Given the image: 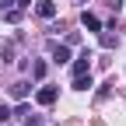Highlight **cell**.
I'll list each match as a JSON object with an SVG mask.
<instances>
[{
  "mask_svg": "<svg viewBox=\"0 0 126 126\" xmlns=\"http://www.w3.org/2000/svg\"><path fill=\"white\" fill-rule=\"evenodd\" d=\"M56 98H60V91H56L53 84H42V88L35 91V102H39V105H53Z\"/></svg>",
  "mask_w": 126,
  "mask_h": 126,
  "instance_id": "obj_1",
  "label": "cell"
},
{
  "mask_svg": "<svg viewBox=\"0 0 126 126\" xmlns=\"http://www.w3.org/2000/svg\"><path fill=\"white\" fill-rule=\"evenodd\" d=\"M35 14L42 21H53L56 18V4H53V0H35Z\"/></svg>",
  "mask_w": 126,
  "mask_h": 126,
  "instance_id": "obj_2",
  "label": "cell"
},
{
  "mask_svg": "<svg viewBox=\"0 0 126 126\" xmlns=\"http://www.w3.org/2000/svg\"><path fill=\"white\" fill-rule=\"evenodd\" d=\"M49 53H53V63H67L70 60V46L67 42H49Z\"/></svg>",
  "mask_w": 126,
  "mask_h": 126,
  "instance_id": "obj_3",
  "label": "cell"
},
{
  "mask_svg": "<svg viewBox=\"0 0 126 126\" xmlns=\"http://www.w3.org/2000/svg\"><path fill=\"white\" fill-rule=\"evenodd\" d=\"M84 70H91V53H81L70 63V74H84Z\"/></svg>",
  "mask_w": 126,
  "mask_h": 126,
  "instance_id": "obj_4",
  "label": "cell"
},
{
  "mask_svg": "<svg viewBox=\"0 0 126 126\" xmlns=\"http://www.w3.org/2000/svg\"><path fill=\"white\" fill-rule=\"evenodd\" d=\"M32 94V84L28 81H18V84H11V98H18V102H25Z\"/></svg>",
  "mask_w": 126,
  "mask_h": 126,
  "instance_id": "obj_5",
  "label": "cell"
},
{
  "mask_svg": "<svg viewBox=\"0 0 126 126\" xmlns=\"http://www.w3.org/2000/svg\"><path fill=\"white\" fill-rule=\"evenodd\" d=\"M98 42H102V49H116V46H119V35H116V32H98Z\"/></svg>",
  "mask_w": 126,
  "mask_h": 126,
  "instance_id": "obj_6",
  "label": "cell"
},
{
  "mask_svg": "<svg viewBox=\"0 0 126 126\" xmlns=\"http://www.w3.org/2000/svg\"><path fill=\"white\" fill-rule=\"evenodd\" d=\"M81 25H84L88 32H102V21H98V14H91V11H84V14H81Z\"/></svg>",
  "mask_w": 126,
  "mask_h": 126,
  "instance_id": "obj_7",
  "label": "cell"
},
{
  "mask_svg": "<svg viewBox=\"0 0 126 126\" xmlns=\"http://www.w3.org/2000/svg\"><path fill=\"white\" fill-rule=\"evenodd\" d=\"M74 91H88L91 88V70H84V74H74V84H70Z\"/></svg>",
  "mask_w": 126,
  "mask_h": 126,
  "instance_id": "obj_8",
  "label": "cell"
},
{
  "mask_svg": "<svg viewBox=\"0 0 126 126\" xmlns=\"http://www.w3.org/2000/svg\"><path fill=\"white\" fill-rule=\"evenodd\" d=\"M21 14H25L21 7H7V14H4V21H11V25H18V21H21Z\"/></svg>",
  "mask_w": 126,
  "mask_h": 126,
  "instance_id": "obj_9",
  "label": "cell"
},
{
  "mask_svg": "<svg viewBox=\"0 0 126 126\" xmlns=\"http://www.w3.org/2000/svg\"><path fill=\"white\" fill-rule=\"evenodd\" d=\"M46 70H49V67H46V60H35V63H32V74H35V81H42Z\"/></svg>",
  "mask_w": 126,
  "mask_h": 126,
  "instance_id": "obj_10",
  "label": "cell"
},
{
  "mask_svg": "<svg viewBox=\"0 0 126 126\" xmlns=\"http://www.w3.org/2000/svg\"><path fill=\"white\" fill-rule=\"evenodd\" d=\"M0 123H11V109L7 105H0Z\"/></svg>",
  "mask_w": 126,
  "mask_h": 126,
  "instance_id": "obj_11",
  "label": "cell"
},
{
  "mask_svg": "<svg viewBox=\"0 0 126 126\" xmlns=\"http://www.w3.org/2000/svg\"><path fill=\"white\" fill-rule=\"evenodd\" d=\"M14 7H21V11H28V7H32V0H14Z\"/></svg>",
  "mask_w": 126,
  "mask_h": 126,
  "instance_id": "obj_12",
  "label": "cell"
}]
</instances>
